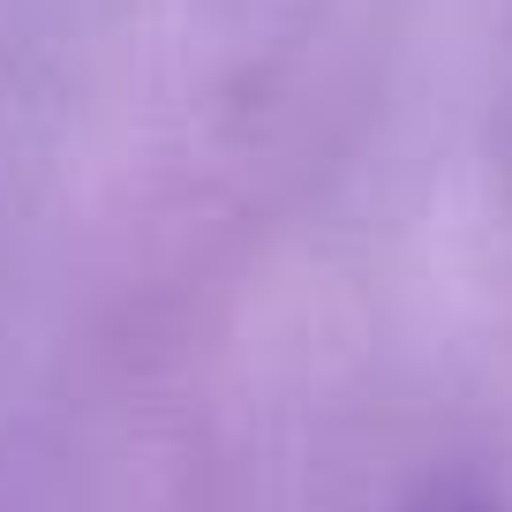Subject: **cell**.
<instances>
[{"label": "cell", "instance_id": "obj_1", "mask_svg": "<svg viewBox=\"0 0 512 512\" xmlns=\"http://www.w3.org/2000/svg\"><path fill=\"white\" fill-rule=\"evenodd\" d=\"M430 512H467V505H430Z\"/></svg>", "mask_w": 512, "mask_h": 512}]
</instances>
